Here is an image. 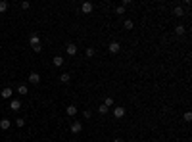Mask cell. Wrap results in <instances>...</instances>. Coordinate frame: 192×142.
Instances as JSON below:
<instances>
[{"instance_id": "obj_1", "label": "cell", "mask_w": 192, "mask_h": 142, "mask_svg": "<svg viewBox=\"0 0 192 142\" xmlns=\"http://www.w3.org/2000/svg\"><path fill=\"white\" fill-rule=\"evenodd\" d=\"M29 44L33 46V50L35 52H41L42 46H41V38H39V35H31V38H29Z\"/></svg>"}, {"instance_id": "obj_2", "label": "cell", "mask_w": 192, "mask_h": 142, "mask_svg": "<svg viewBox=\"0 0 192 142\" xmlns=\"http://www.w3.org/2000/svg\"><path fill=\"white\" fill-rule=\"evenodd\" d=\"M108 50H110L111 54H117V52L121 50V44H119L117 41H111V42H110V46H108Z\"/></svg>"}, {"instance_id": "obj_3", "label": "cell", "mask_w": 192, "mask_h": 142, "mask_svg": "<svg viewBox=\"0 0 192 142\" xmlns=\"http://www.w3.org/2000/svg\"><path fill=\"white\" fill-rule=\"evenodd\" d=\"M29 83H33V85H39V83H41V75L37 73V71H33V73H29Z\"/></svg>"}, {"instance_id": "obj_4", "label": "cell", "mask_w": 192, "mask_h": 142, "mask_svg": "<svg viewBox=\"0 0 192 142\" xmlns=\"http://www.w3.org/2000/svg\"><path fill=\"white\" fill-rule=\"evenodd\" d=\"M83 131V123H79V121H73V123H71V133L73 134H79Z\"/></svg>"}, {"instance_id": "obj_5", "label": "cell", "mask_w": 192, "mask_h": 142, "mask_svg": "<svg viewBox=\"0 0 192 142\" xmlns=\"http://www.w3.org/2000/svg\"><path fill=\"white\" fill-rule=\"evenodd\" d=\"M92 10H94V4H92V2H85V4L81 6V12H83V14H90Z\"/></svg>"}, {"instance_id": "obj_6", "label": "cell", "mask_w": 192, "mask_h": 142, "mask_svg": "<svg viewBox=\"0 0 192 142\" xmlns=\"http://www.w3.org/2000/svg\"><path fill=\"white\" fill-rule=\"evenodd\" d=\"M125 108H114V117H117V119H121V117H125Z\"/></svg>"}, {"instance_id": "obj_7", "label": "cell", "mask_w": 192, "mask_h": 142, "mask_svg": "<svg viewBox=\"0 0 192 142\" xmlns=\"http://www.w3.org/2000/svg\"><path fill=\"white\" fill-rule=\"evenodd\" d=\"M65 52H67L69 56H75V54H77V46H75L73 42H71V44H67V46H65Z\"/></svg>"}, {"instance_id": "obj_8", "label": "cell", "mask_w": 192, "mask_h": 142, "mask_svg": "<svg viewBox=\"0 0 192 142\" xmlns=\"http://www.w3.org/2000/svg\"><path fill=\"white\" fill-rule=\"evenodd\" d=\"M12 92H14L12 88H10V87H6V88H2L0 96H2V98H12Z\"/></svg>"}, {"instance_id": "obj_9", "label": "cell", "mask_w": 192, "mask_h": 142, "mask_svg": "<svg viewBox=\"0 0 192 142\" xmlns=\"http://www.w3.org/2000/svg\"><path fill=\"white\" fill-rule=\"evenodd\" d=\"M19 108H21V102H19V100H12V102H10V110H12V111H18Z\"/></svg>"}, {"instance_id": "obj_10", "label": "cell", "mask_w": 192, "mask_h": 142, "mask_svg": "<svg viewBox=\"0 0 192 142\" xmlns=\"http://www.w3.org/2000/svg\"><path fill=\"white\" fill-rule=\"evenodd\" d=\"M10 127H12V121H10V119H6V117H4V119L0 121V129H4V131H8Z\"/></svg>"}, {"instance_id": "obj_11", "label": "cell", "mask_w": 192, "mask_h": 142, "mask_svg": "<svg viewBox=\"0 0 192 142\" xmlns=\"http://www.w3.org/2000/svg\"><path fill=\"white\" fill-rule=\"evenodd\" d=\"M52 64H54L56 67H62V65H64V58H62V56H56L54 60H52Z\"/></svg>"}, {"instance_id": "obj_12", "label": "cell", "mask_w": 192, "mask_h": 142, "mask_svg": "<svg viewBox=\"0 0 192 142\" xmlns=\"http://www.w3.org/2000/svg\"><path fill=\"white\" fill-rule=\"evenodd\" d=\"M173 14H175V15H177V17H183V15H184V10H183V8H181V6H175V10H173Z\"/></svg>"}, {"instance_id": "obj_13", "label": "cell", "mask_w": 192, "mask_h": 142, "mask_svg": "<svg viewBox=\"0 0 192 142\" xmlns=\"http://www.w3.org/2000/svg\"><path fill=\"white\" fill-rule=\"evenodd\" d=\"M65 111H67V115H77V111H79V110H77V106H69Z\"/></svg>"}, {"instance_id": "obj_14", "label": "cell", "mask_w": 192, "mask_h": 142, "mask_svg": "<svg viewBox=\"0 0 192 142\" xmlns=\"http://www.w3.org/2000/svg\"><path fill=\"white\" fill-rule=\"evenodd\" d=\"M123 27H125V29H127V31H131V29H133V27H135V23H133V21H131V19H125V23H123Z\"/></svg>"}, {"instance_id": "obj_15", "label": "cell", "mask_w": 192, "mask_h": 142, "mask_svg": "<svg viewBox=\"0 0 192 142\" xmlns=\"http://www.w3.org/2000/svg\"><path fill=\"white\" fill-rule=\"evenodd\" d=\"M18 94L25 96V94H27V87H25V85H19V87H18Z\"/></svg>"}, {"instance_id": "obj_16", "label": "cell", "mask_w": 192, "mask_h": 142, "mask_svg": "<svg viewBox=\"0 0 192 142\" xmlns=\"http://www.w3.org/2000/svg\"><path fill=\"white\" fill-rule=\"evenodd\" d=\"M69 79H71L69 73H62V75H60V81H62V83H69Z\"/></svg>"}, {"instance_id": "obj_17", "label": "cell", "mask_w": 192, "mask_h": 142, "mask_svg": "<svg viewBox=\"0 0 192 142\" xmlns=\"http://www.w3.org/2000/svg\"><path fill=\"white\" fill-rule=\"evenodd\" d=\"M85 54H87V58H92V56L96 54V50H94V48H92V46H88V48H87V52H85Z\"/></svg>"}, {"instance_id": "obj_18", "label": "cell", "mask_w": 192, "mask_h": 142, "mask_svg": "<svg viewBox=\"0 0 192 142\" xmlns=\"http://www.w3.org/2000/svg\"><path fill=\"white\" fill-rule=\"evenodd\" d=\"M108 111H110V108H106L104 104H102L100 108H98V113H102V115H106V113H108Z\"/></svg>"}, {"instance_id": "obj_19", "label": "cell", "mask_w": 192, "mask_h": 142, "mask_svg": "<svg viewBox=\"0 0 192 142\" xmlns=\"http://www.w3.org/2000/svg\"><path fill=\"white\" fill-rule=\"evenodd\" d=\"M6 10H8V2L0 0V14H2V12H6Z\"/></svg>"}, {"instance_id": "obj_20", "label": "cell", "mask_w": 192, "mask_h": 142, "mask_svg": "<svg viewBox=\"0 0 192 142\" xmlns=\"http://www.w3.org/2000/svg\"><path fill=\"white\" fill-rule=\"evenodd\" d=\"M175 33H177L179 37H181V35H184V27H183V25H179V27L175 29Z\"/></svg>"}, {"instance_id": "obj_21", "label": "cell", "mask_w": 192, "mask_h": 142, "mask_svg": "<svg viewBox=\"0 0 192 142\" xmlns=\"http://www.w3.org/2000/svg\"><path fill=\"white\" fill-rule=\"evenodd\" d=\"M104 106H106V108L114 106V98H106V100H104Z\"/></svg>"}, {"instance_id": "obj_22", "label": "cell", "mask_w": 192, "mask_h": 142, "mask_svg": "<svg viewBox=\"0 0 192 142\" xmlns=\"http://www.w3.org/2000/svg\"><path fill=\"white\" fill-rule=\"evenodd\" d=\"M14 123H15V127H23V125H25V119H21V117H19V119H15Z\"/></svg>"}, {"instance_id": "obj_23", "label": "cell", "mask_w": 192, "mask_h": 142, "mask_svg": "<svg viewBox=\"0 0 192 142\" xmlns=\"http://www.w3.org/2000/svg\"><path fill=\"white\" fill-rule=\"evenodd\" d=\"M115 12H117L119 15H121V14H125V6H117V8H115Z\"/></svg>"}, {"instance_id": "obj_24", "label": "cell", "mask_w": 192, "mask_h": 142, "mask_svg": "<svg viewBox=\"0 0 192 142\" xmlns=\"http://www.w3.org/2000/svg\"><path fill=\"white\" fill-rule=\"evenodd\" d=\"M83 115H85L87 119H90V117H92V111L90 110H85V111H83Z\"/></svg>"}, {"instance_id": "obj_25", "label": "cell", "mask_w": 192, "mask_h": 142, "mask_svg": "<svg viewBox=\"0 0 192 142\" xmlns=\"http://www.w3.org/2000/svg\"><path fill=\"white\" fill-rule=\"evenodd\" d=\"M184 121H192V113H190V111H186V113H184Z\"/></svg>"}, {"instance_id": "obj_26", "label": "cell", "mask_w": 192, "mask_h": 142, "mask_svg": "<svg viewBox=\"0 0 192 142\" xmlns=\"http://www.w3.org/2000/svg\"><path fill=\"white\" fill-rule=\"evenodd\" d=\"M29 6H31V2H21V8L23 10H29Z\"/></svg>"}, {"instance_id": "obj_27", "label": "cell", "mask_w": 192, "mask_h": 142, "mask_svg": "<svg viewBox=\"0 0 192 142\" xmlns=\"http://www.w3.org/2000/svg\"><path fill=\"white\" fill-rule=\"evenodd\" d=\"M114 142H125V140H123V138H115Z\"/></svg>"}]
</instances>
